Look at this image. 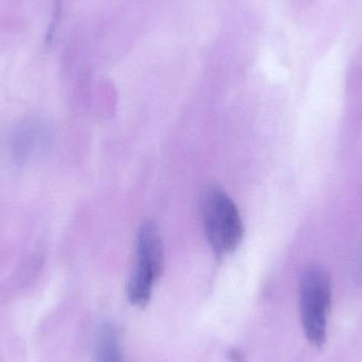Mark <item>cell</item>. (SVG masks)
<instances>
[{
    "mask_svg": "<svg viewBox=\"0 0 362 362\" xmlns=\"http://www.w3.org/2000/svg\"><path fill=\"white\" fill-rule=\"evenodd\" d=\"M202 217L206 240L218 259L238 249L244 236V225L238 206L218 185L202 194Z\"/></svg>",
    "mask_w": 362,
    "mask_h": 362,
    "instance_id": "6da1fadb",
    "label": "cell"
},
{
    "mask_svg": "<svg viewBox=\"0 0 362 362\" xmlns=\"http://www.w3.org/2000/svg\"><path fill=\"white\" fill-rule=\"evenodd\" d=\"M165 268V246L158 228L146 221L138 231L136 262L127 283V297L137 308H146Z\"/></svg>",
    "mask_w": 362,
    "mask_h": 362,
    "instance_id": "7a4b0ae2",
    "label": "cell"
},
{
    "mask_svg": "<svg viewBox=\"0 0 362 362\" xmlns=\"http://www.w3.org/2000/svg\"><path fill=\"white\" fill-rule=\"evenodd\" d=\"M331 305V279L320 266H312L302 274L300 308L304 333L314 346L327 339V321Z\"/></svg>",
    "mask_w": 362,
    "mask_h": 362,
    "instance_id": "3957f363",
    "label": "cell"
},
{
    "mask_svg": "<svg viewBox=\"0 0 362 362\" xmlns=\"http://www.w3.org/2000/svg\"><path fill=\"white\" fill-rule=\"evenodd\" d=\"M95 362H123L120 341L114 327L104 325L95 344Z\"/></svg>",
    "mask_w": 362,
    "mask_h": 362,
    "instance_id": "277c9868",
    "label": "cell"
}]
</instances>
